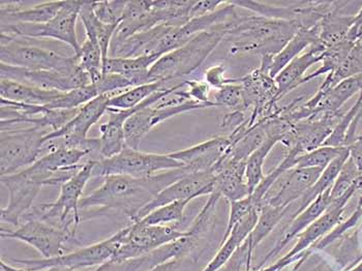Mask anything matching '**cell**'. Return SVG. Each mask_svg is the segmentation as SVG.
Segmentation results:
<instances>
[{"instance_id": "obj_1", "label": "cell", "mask_w": 362, "mask_h": 271, "mask_svg": "<svg viewBox=\"0 0 362 271\" xmlns=\"http://www.w3.org/2000/svg\"><path fill=\"white\" fill-rule=\"evenodd\" d=\"M189 174L185 168L160 172L147 178H134L126 175L104 177V183L88 196L81 199L80 212L100 208L116 210L135 221L141 210L172 183Z\"/></svg>"}, {"instance_id": "obj_2", "label": "cell", "mask_w": 362, "mask_h": 271, "mask_svg": "<svg viewBox=\"0 0 362 271\" xmlns=\"http://www.w3.org/2000/svg\"><path fill=\"white\" fill-rule=\"evenodd\" d=\"M303 28L298 21L268 19L261 16L239 17L227 38L234 40L232 54L256 53L262 56L276 55Z\"/></svg>"}, {"instance_id": "obj_3", "label": "cell", "mask_w": 362, "mask_h": 271, "mask_svg": "<svg viewBox=\"0 0 362 271\" xmlns=\"http://www.w3.org/2000/svg\"><path fill=\"white\" fill-rule=\"evenodd\" d=\"M237 19L203 31L180 48L163 55L149 69V81L167 83L191 75L228 37Z\"/></svg>"}, {"instance_id": "obj_4", "label": "cell", "mask_w": 362, "mask_h": 271, "mask_svg": "<svg viewBox=\"0 0 362 271\" xmlns=\"http://www.w3.org/2000/svg\"><path fill=\"white\" fill-rule=\"evenodd\" d=\"M75 174L53 173L37 161L18 173L1 176V183L8 190V205L1 208L0 214L2 224L19 227L44 185H62Z\"/></svg>"}, {"instance_id": "obj_5", "label": "cell", "mask_w": 362, "mask_h": 271, "mask_svg": "<svg viewBox=\"0 0 362 271\" xmlns=\"http://www.w3.org/2000/svg\"><path fill=\"white\" fill-rule=\"evenodd\" d=\"M95 160L87 161L81 169L71 179L60 185V194L57 200L52 203L40 204L33 206L23 217L21 223L28 219H39L53 224L64 229H71L77 232L78 226L81 223L79 204L83 195L85 187L93 177Z\"/></svg>"}, {"instance_id": "obj_6", "label": "cell", "mask_w": 362, "mask_h": 271, "mask_svg": "<svg viewBox=\"0 0 362 271\" xmlns=\"http://www.w3.org/2000/svg\"><path fill=\"white\" fill-rule=\"evenodd\" d=\"M182 167V163L172 158L169 154H147L127 146L117 156L95 160L93 177L126 175L147 178L160 172Z\"/></svg>"}, {"instance_id": "obj_7", "label": "cell", "mask_w": 362, "mask_h": 271, "mask_svg": "<svg viewBox=\"0 0 362 271\" xmlns=\"http://www.w3.org/2000/svg\"><path fill=\"white\" fill-rule=\"evenodd\" d=\"M0 59L1 64L31 71L76 73L81 69L77 55L74 57L62 55L49 49L23 44L6 35H1Z\"/></svg>"}, {"instance_id": "obj_8", "label": "cell", "mask_w": 362, "mask_h": 271, "mask_svg": "<svg viewBox=\"0 0 362 271\" xmlns=\"http://www.w3.org/2000/svg\"><path fill=\"white\" fill-rule=\"evenodd\" d=\"M49 134L50 132L35 127L1 131V176L18 173L41 158L44 139Z\"/></svg>"}, {"instance_id": "obj_9", "label": "cell", "mask_w": 362, "mask_h": 271, "mask_svg": "<svg viewBox=\"0 0 362 271\" xmlns=\"http://www.w3.org/2000/svg\"><path fill=\"white\" fill-rule=\"evenodd\" d=\"M83 1H64V6L57 15L45 24H6L1 25V35L13 38H47L66 42L79 55L81 45L78 41L76 25L80 16Z\"/></svg>"}, {"instance_id": "obj_10", "label": "cell", "mask_w": 362, "mask_h": 271, "mask_svg": "<svg viewBox=\"0 0 362 271\" xmlns=\"http://www.w3.org/2000/svg\"><path fill=\"white\" fill-rule=\"evenodd\" d=\"M126 232L127 228H124L102 243L80 248L70 254H64L50 259H14L13 261L15 263L23 264L25 266L24 270L29 271H41L52 267H66L74 270L93 266L100 267L110 262L115 256Z\"/></svg>"}, {"instance_id": "obj_11", "label": "cell", "mask_w": 362, "mask_h": 271, "mask_svg": "<svg viewBox=\"0 0 362 271\" xmlns=\"http://www.w3.org/2000/svg\"><path fill=\"white\" fill-rule=\"evenodd\" d=\"M361 190H362V176L344 196L337 199V200L332 201V204H330L327 210L297 236V243L293 246L291 250H289L285 256L281 258L274 265L267 268H261L258 271H279L283 270L288 264L294 262L308 248L318 243L323 237L329 234L337 226H339L343 221L346 205L351 200V198L354 196L355 192Z\"/></svg>"}, {"instance_id": "obj_12", "label": "cell", "mask_w": 362, "mask_h": 271, "mask_svg": "<svg viewBox=\"0 0 362 271\" xmlns=\"http://www.w3.org/2000/svg\"><path fill=\"white\" fill-rule=\"evenodd\" d=\"M117 253L111 261L124 262L145 257L165 244L177 241L187 231L176 229L175 226H153L136 221L127 226Z\"/></svg>"}, {"instance_id": "obj_13", "label": "cell", "mask_w": 362, "mask_h": 271, "mask_svg": "<svg viewBox=\"0 0 362 271\" xmlns=\"http://www.w3.org/2000/svg\"><path fill=\"white\" fill-rule=\"evenodd\" d=\"M76 233L39 219H28L15 230L1 228L2 238L23 241L37 250L45 259L64 255V246L75 238Z\"/></svg>"}, {"instance_id": "obj_14", "label": "cell", "mask_w": 362, "mask_h": 271, "mask_svg": "<svg viewBox=\"0 0 362 271\" xmlns=\"http://www.w3.org/2000/svg\"><path fill=\"white\" fill-rule=\"evenodd\" d=\"M0 76L1 79L13 80L45 91H57L60 93H68L91 84L88 74L82 69L76 73H59L54 71H31L1 64Z\"/></svg>"}, {"instance_id": "obj_15", "label": "cell", "mask_w": 362, "mask_h": 271, "mask_svg": "<svg viewBox=\"0 0 362 271\" xmlns=\"http://www.w3.org/2000/svg\"><path fill=\"white\" fill-rule=\"evenodd\" d=\"M344 113H321L310 116L307 120L294 122L291 131L283 141L287 149H295L301 154L323 146L328 137L332 135Z\"/></svg>"}, {"instance_id": "obj_16", "label": "cell", "mask_w": 362, "mask_h": 271, "mask_svg": "<svg viewBox=\"0 0 362 271\" xmlns=\"http://www.w3.org/2000/svg\"><path fill=\"white\" fill-rule=\"evenodd\" d=\"M216 175L211 171L187 174L162 190L148 205L136 217L135 221L151 214L156 208L176 201L194 200L202 196H210L214 192Z\"/></svg>"}, {"instance_id": "obj_17", "label": "cell", "mask_w": 362, "mask_h": 271, "mask_svg": "<svg viewBox=\"0 0 362 271\" xmlns=\"http://www.w3.org/2000/svg\"><path fill=\"white\" fill-rule=\"evenodd\" d=\"M231 145L232 140L229 136L214 137L189 149L168 154L182 163L189 173L212 172Z\"/></svg>"}, {"instance_id": "obj_18", "label": "cell", "mask_w": 362, "mask_h": 271, "mask_svg": "<svg viewBox=\"0 0 362 271\" xmlns=\"http://www.w3.org/2000/svg\"><path fill=\"white\" fill-rule=\"evenodd\" d=\"M323 170L317 168H293L284 174L285 178L276 194L268 196L264 202L279 207H288L305 196L318 180Z\"/></svg>"}, {"instance_id": "obj_19", "label": "cell", "mask_w": 362, "mask_h": 271, "mask_svg": "<svg viewBox=\"0 0 362 271\" xmlns=\"http://www.w3.org/2000/svg\"><path fill=\"white\" fill-rule=\"evenodd\" d=\"M113 96L100 95L91 100L90 102L80 107L75 117L66 123L59 131L52 132L45 137V140L66 137V138L75 139V140H85L88 138L89 129L98 122L109 108V100Z\"/></svg>"}, {"instance_id": "obj_20", "label": "cell", "mask_w": 362, "mask_h": 271, "mask_svg": "<svg viewBox=\"0 0 362 271\" xmlns=\"http://www.w3.org/2000/svg\"><path fill=\"white\" fill-rule=\"evenodd\" d=\"M247 162L223 161L216 163L212 170L216 175L214 190L220 192L229 202L243 200L251 195V190L245 179Z\"/></svg>"}, {"instance_id": "obj_21", "label": "cell", "mask_w": 362, "mask_h": 271, "mask_svg": "<svg viewBox=\"0 0 362 271\" xmlns=\"http://www.w3.org/2000/svg\"><path fill=\"white\" fill-rule=\"evenodd\" d=\"M143 107L142 104L129 110H116L108 108L109 120L106 123L100 125V158H110L117 156L127 147L124 139V127L127 118L131 117L134 113Z\"/></svg>"}, {"instance_id": "obj_22", "label": "cell", "mask_w": 362, "mask_h": 271, "mask_svg": "<svg viewBox=\"0 0 362 271\" xmlns=\"http://www.w3.org/2000/svg\"><path fill=\"white\" fill-rule=\"evenodd\" d=\"M330 190H326L325 192L320 195L314 202L310 203L305 210H303L300 214H297L294 219L290 221L289 227L286 229L283 236L281 237V239L276 243V246L272 248V250L266 255L264 259L259 265L258 270L263 268L266 262L269 261L274 257L278 256L279 253L285 248V246L290 241L296 238L303 231L307 229L308 226L312 225L315 221H317L327 210V208L332 204Z\"/></svg>"}, {"instance_id": "obj_23", "label": "cell", "mask_w": 362, "mask_h": 271, "mask_svg": "<svg viewBox=\"0 0 362 271\" xmlns=\"http://www.w3.org/2000/svg\"><path fill=\"white\" fill-rule=\"evenodd\" d=\"M325 47L320 42L313 45L308 49L307 52L303 53L298 57L293 59L281 73L276 77V86L279 91V100H281L290 91H294L300 86L301 82L305 79V73L310 67L321 62L323 59V53Z\"/></svg>"}, {"instance_id": "obj_24", "label": "cell", "mask_w": 362, "mask_h": 271, "mask_svg": "<svg viewBox=\"0 0 362 271\" xmlns=\"http://www.w3.org/2000/svg\"><path fill=\"white\" fill-rule=\"evenodd\" d=\"M171 87H164L156 91L153 96L147 98L146 104L136 113H134L131 117L127 118L124 123V139H126L127 146L129 149H139L141 142L145 136L156 127L154 123L153 105L156 104L160 98H164Z\"/></svg>"}, {"instance_id": "obj_25", "label": "cell", "mask_w": 362, "mask_h": 271, "mask_svg": "<svg viewBox=\"0 0 362 271\" xmlns=\"http://www.w3.org/2000/svg\"><path fill=\"white\" fill-rule=\"evenodd\" d=\"M319 42V24L313 28H300L295 33L294 37L287 42L278 54L270 56L266 62L268 71L272 77L276 79V76L283 71L295 58L301 55L305 49Z\"/></svg>"}, {"instance_id": "obj_26", "label": "cell", "mask_w": 362, "mask_h": 271, "mask_svg": "<svg viewBox=\"0 0 362 271\" xmlns=\"http://www.w3.org/2000/svg\"><path fill=\"white\" fill-rule=\"evenodd\" d=\"M160 55H143L122 58L109 56L104 66L105 74H118L127 78L134 87L149 84V69L158 62Z\"/></svg>"}, {"instance_id": "obj_27", "label": "cell", "mask_w": 362, "mask_h": 271, "mask_svg": "<svg viewBox=\"0 0 362 271\" xmlns=\"http://www.w3.org/2000/svg\"><path fill=\"white\" fill-rule=\"evenodd\" d=\"M258 212H252L247 219L236 225L227 241L221 244L220 250H218L216 256L210 260L206 267L202 271H218L223 266H225L228 261L232 259L239 246L245 243V239L251 234L258 221Z\"/></svg>"}, {"instance_id": "obj_28", "label": "cell", "mask_w": 362, "mask_h": 271, "mask_svg": "<svg viewBox=\"0 0 362 271\" xmlns=\"http://www.w3.org/2000/svg\"><path fill=\"white\" fill-rule=\"evenodd\" d=\"M62 93L57 91H45L13 80L1 79L0 81V98L11 102L46 106Z\"/></svg>"}, {"instance_id": "obj_29", "label": "cell", "mask_w": 362, "mask_h": 271, "mask_svg": "<svg viewBox=\"0 0 362 271\" xmlns=\"http://www.w3.org/2000/svg\"><path fill=\"white\" fill-rule=\"evenodd\" d=\"M288 207H279V206L270 205L265 202L261 205L258 221L251 234L243 243L249 255L250 262H252V253L256 250L257 246L264 241L284 219H286Z\"/></svg>"}, {"instance_id": "obj_30", "label": "cell", "mask_w": 362, "mask_h": 271, "mask_svg": "<svg viewBox=\"0 0 362 271\" xmlns=\"http://www.w3.org/2000/svg\"><path fill=\"white\" fill-rule=\"evenodd\" d=\"M79 18L83 24L86 39L100 46L104 64H106L110 52L112 38L118 25L102 23L93 13V1H83Z\"/></svg>"}, {"instance_id": "obj_31", "label": "cell", "mask_w": 362, "mask_h": 271, "mask_svg": "<svg viewBox=\"0 0 362 271\" xmlns=\"http://www.w3.org/2000/svg\"><path fill=\"white\" fill-rule=\"evenodd\" d=\"M64 1L35 2L28 8L16 13L1 14V25L6 24H45L59 13Z\"/></svg>"}, {"instance_id": "obj_32", "label": "cell", "mask_w": 362, "mask_h": 271, "mask_svg": "<svg viewBox=\"0 0 362 271\" xmlns=\"http://www.w3.org/2000/svg\"><path fill=\"white\" fill-rule=\"evenodd\" d=\"M278 143H281V139L279 136L266 134L264 142L247 158L245 179H247V185L251 190V195L264 179L265 174L263 168H264L266 158Z\"/></svg>"}, {"instance_id": "obj_33", "label": "cell", "mask_w": 362, "mask_h": 271, "mask_svg": "<svg viewBox=\"0 0 362 271\" xmlns=\"http://www.w3.org/2000/svg\"><path fill=\"white\" fill-rule=\"evenodd\" d=\"M354 44L355 41L346 38L344 41L326 49L325 52L323 53V59H322L320 68L305 77V79L301 82V85L312 81L313 79H316L324 74L328 75V74L332 73L335 69H339L341 64L345 62L348 55L350 54Z\"/></svg>"}, {"instance_id": "obj_34", "label": "cell", "mask_w": 362, "mask_h": 271, "mask_svg": "<svg viewBox=\"0 0 362 271\" xmlns=\"http://www.w3.org/2000/svg\"><path fill=\"white\" fill-rule=\"evenodd\" d=\"M165 83L154 82L149 84L132 87L129 91L112 96L109 100V108L116 110H129L135 108L142 104L146 98L156 93L160 89L164 88Z\"/></svg>"}, {"instance_id": "obj_35", "label": "cell", "mask_w": 362, "mask_h": 271, "mask_svg": "<svg viewBox=\"0 0 362 271\" xmlns=\"http://www.w3.org/2000/svg\"><path fill=\"white\" fill-rule=\"evenodd\" d=\"M79 58L80 68L88 74L91 84H98L104 75V60L100 46L89 40L81 45Z\"/></svg>"}, {"instance_id": "obj_36", "label": "cell", "mask_w": 362, "mask_h": 271, "mask_svg": "<svg viewBox=\"0 0 362 271\" xmlns=\"http://www.w3.org/2000/svg\"><path fill=\"white\" fill-rule=\"evenodd\" d=\"M189 200L176 201L156 208L151 214L140 219L141 223L153 226H175L180 223L185 217V210L187 204L192 202Z\"/></svg>"}, {"instance_id": "obj_37", "label": "cell", "mask_w": 362, "mask_h": 271, "mask_svg": "<svg viewBox=\"0 0 362 271\" xmlns=\"http://www.w3.org/2000/svg\"><path fill=\"white\" fill-rule=\"evenodd\" d=\"M100 96L95 84L74 89L68 93H62L50 104L46 105L47 108L52 110H73L84 106L93 98Z\"/></svg>"}, {"instance_id": "obj_38", "label": "cell", "mask_w": 362, "mask_h": 271, "mask_svg": "<svg viewBox=\"0 0 362 271\" xmlns=\"http://www.w3.org/2000/svg\"><path fill=\"white\" fill-rule=\"evenodd\" d=\"M348 147L321 146L297 156L295 168H317L325 169Z\"/></svg>"}, {"instance_id": "obj_39", "label": "cell", "mask_w": 362, "mask_h": 271, "mask_svg": "<svg viewBox=\"0 0 362 271\" xmlns=\"http://www.w3.org/2000/svg\"><path fill=\"white\" fill-rule=\"evenodd\" d=\"M362 104V91L359 93L358 100H356L352 108L349 110L347 113L344 114L337 127H334L332 135L328 137L327 140L324 143L323 146L332 147H348L347 140L349 132H350L352 123L356 118Z\"/></svg>"}, {"instance_id": "obj_40", "label": "cell", "mask_w": 362, "mask_h": 271, "mask_svg": "<svg viewBox=\"0 0 362 271\" xmlns=\"http://www.w3.org/2000/svg\"><path fill=\"white\" fill-rule=\"evenodd\" d=\"M212 102L216 105V107H226L231 109L232 111L249 112L245 108L243 89L240 83L238 82V78L235 83H231L222 88L216 89Z\"/></svg>"}, {"instance_id": "obj_41", "label": "cell", "mask_w": 362, "mask_h": 271, "mask_svg": "<svg viewBox=\"0 0 362 271\" xmlns=\"http://www.w3.org/2000/svg\"><path fill=\"white\" fill-rule=\"evenodd\" d=\"M361 176L362 173L355 165L354 161L351 156H349L348 160L344 163L337 180L332 185V190H330L332 201L344 196Z\"/></svg>"}, {"instance_id": "obj_42", "label": "cell", "mask_w": 362, "mask_h": 271, "mask_svg": "<svg viewBox=\"0 0 362 271\" xmlns=\"http://www.w3.org/2000/svg\"><path fill=\"white\" fill-rule=\"evenodd\" d=\"M230 203V214L229 219H228L227 228H226L225 233L221 244L227 241L228 237L231 234L232 230L234 229L236 225H238L243 219H247L252 212H258V207L252 200L251 195L243 200L233 201Z\"/></svg>"}, {"instance_id": "obj_43", "label": "cell", "mask_w": 362, "mask_h": 271, "mask_svg": "<svg viewBox=\"0 0 362 271\" xmlns=\"http://www.w3.org/2000/svg\"><path fill=\"white\" fill-rule=\"evenodd\" d=\"M127 1H93V13L102 23L119 25Z\"/></svg>"}, {"instance_id": "obj_44", "label": "cell", "mask_w": 362, "mask_h": 271, "mask_svg": "<svg viewBox=\"0 0 362 271\" xmlns=\"http://www.w3.org/2000/svg\"><path fill=\"white\" fill-rule=\"evenodd\" d=\"M97 85L98 93L100 95H110L114 91L122 89L132 88L133 83L124 76L118 74H105Z\"/></svg>"}, {"instance_id": "obj_45", "label": "cell", "mask_w": 362, "mask_h": 271, "mask_svg": "<svg viewBox=\"0 0 362 271\" xmlns=\"http://www.w3.org/2000/svg\"><path fill=\"white\" fill-rule=\"evenodd\" d=\"M226 68L225 64H220L216 66L210 67L206 71H205L204 81L209 85L210 87H214L216 89L222 88L226 85L235 83L236 79H230L226 77Z\"/></svg>"}, {"instance_id": "obj_46", "label": "cell", "mask_w": 362, "mask_h": 271, "mask_svg": "<svg viewBox=\"0 0 362 271\" xmlns=\"http://www.w3.org/2000/svg\"><path fill=\"white\" fill-rule=\"evenodd\" d=\"M185 84L187 87V93L192 100L201 103V104L212 103L209 98L211 87L206 82L200 81V80H185Z\"/></svg>"}, {"instance_id": "obj_47", "label": "cell", "mask_w": 362, "mask_h": 271, "mask_svg": "<svg viewBox=\"0 0 362 271\" xmlns=\"http://www.w3.org/2000/svg\"><path fill=\"white\" fill-rule=\"evenodd\" d=\"M180 260H172L162 265L156 266L151 268L148 271H180Z\"/></svg>"}, {"instance_id": "obj_48", "label": "cell", "mask_w": 362, "mask_h": 271, "mask_svg": "<svg viewBox=\"0 0 362 271\" xmlns=\"http://www.w3.org/2000/svg\"><path fill=\"white\" fill-rule=\"evenodd\" d=\"M1 263V270L2 271H29L28 270H24V268H17L13 267V266L8 265V264L4 263V261L0 262ZM41 271H77L74 270H70V268L66 267H52L48 268V270H41Z\"/></svg>"}, {"instance_id": "obj_49", "label": "cell", "mask_w": 362, "mask_h": 271, "mask_svg": "<svg viewBox=\"0 0 362 271\" xmlns=\"http://www.w3.org/2000/svg\"><path fill=\"white\" fill-rule=\"evenodd\" d=\"M362 26V6L361 10L358 11L356 15L354 17V22H353L352 28H351V31H356L357 29L361 28Z\"/></svg>"}, {"instance_id": "obj_50", "label": "cell", "mask_w": 362, "mask_h": 271, "mask_svg": "<svg viewBox=\"0 0 362 271\" xmlns=\"http://www.w3.org/2000/svg\"><path fill=\"white\" fill-rule=\"evenodd\" d=\"M2 271V270H1Z\"/></svg>"}]
</instances>
